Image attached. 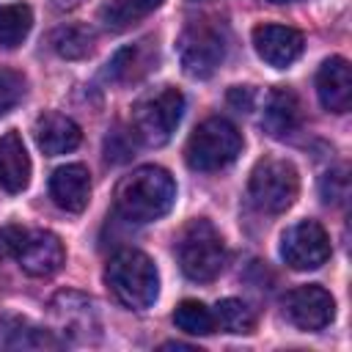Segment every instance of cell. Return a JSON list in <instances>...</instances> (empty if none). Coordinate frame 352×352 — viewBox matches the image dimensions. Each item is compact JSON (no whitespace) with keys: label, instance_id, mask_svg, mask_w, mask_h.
Wrapping results in <instances>:
<instances>
[{"label":"cell","instance_id":"2","mask_svg":"<svg viewBox=\"0 0 352 352\" xmlns=\"http://www.w3.org/2000/svg\"><path fill=\"white\" fill-rule=\"evenodd\" d=\"M104 283L110 286L113 297L132 311L148 308L160 294V272L154 261L135 248H124L107 261Z\"/></svg>","mask_w":352,"mask_h":352},{"label":"cell","instance_id":"10","mask_svg":"<svg viewBox=\"0 0 352 352\" xmlns=\"http://www.w3.org/2000/svg\"><path fill=\"white\" fill-rule=\"evenodd\" d=\"M253 47L264 63H270L275 69H286L302 55L305 38L292 25L264 22V25L253 28Z\"/></svg>","mask_w":352,"mask_h":352},{"label":"cell","instance_id":"16","mask_svg":"<svg viewBox=\"0 0 352 352\" xmlns=\"http://www.w3.org/2000/svg\"><path fill=\"white\" fill-rule=\"evenodd\" d=\"M300 118H302V107L297 94L292 88H275L264 104V118H261L264 129L272 138H283L300 126Z\"/></svg>","mask_w":352,"mask_h":352},{"label":"cell","instance_id":"28","mask_svg":"<svg viewBox=\"0 0 352 352\" xmlns=\"http://www.w3.org/2000/svg\"><path fill=\"white\" fill-rule=\"evenodd\" d=\"M25 236H28V228L22 226H3L0 228V256L3 258H16L19 248L25 245Z\"/></svg>","mask_w":352,"mask_h":352},{"label":"cell","instance_id":"7","mask_svg":"<svg viewBox=\"0 0 352 352\" xmlns=\"http://www.w3.org/2000/svg\"><path fill=\"white\" fill-rule=\"evenodd\" d=\"M297 190H300V176L289 160L267 157L250 170L248 195H250L253 206L267 214L286 212L294 204Z\"/></svg>","mask_w":352,"mask_h":352},{"label":"cell","instance_id":"19","mask_svg":"<svg viewBox=\"0 0 352 352\" xmlns=\"http://www.w3.org/2000/svg\"><path fill=\"white\" fill-rule=\"evenodd\" d=\"M33 25V14L25 3H6L0 6V47H19Z\"/></svg>","mask_w":352,"mask_h":352},{"label":"cell","instance_id":"21","mask_svg":"<svg viewBox=\"0 0 352 352\" xmlns=\"http://www.w3.org/2000/svg\"><path fill=\"white\" fill-rule=\"evenodd\" d=\"M52 316L69 333H88V330H94V324H91L94 305L85 297H80V305H72V294H58L52 300Z\"/></svg>","mask_w":352,"mask_h":352},{"label":"cell","instance_id":"24","mask_svg":"<svg viewBox=\"0 0 352 352\" xmlns=\"http://www.w3.org/2000/svg\"><path fill=\"white\" fill-rule=\"evenodd\" d=\"M135 146H138V138L132 129H113L107 138H104V157L110 162H126L129 157H135Z\"/></svg>","mask_w":352,"mask_h":352},{"label":"cell","instance_id":"12","mask_svg":"<svg viewBox=\"0 0 352 352\" xmlns=\"http://www.w3.org/2000/svg\"><path fill=\"white\" fill-rule=\"evenodd\" d=\"M316 94L324 110L346 113L352 104V72L346 58H327L316 72Z\"/></svg>","mask_w":352,"mask_h":352},{"label":"cell","instance_id":"1","mask_svg":"<svg viewBox=\"0 0 352 352\" xmlns=\"http://www.w3.org/2000/svg\"><path fill=\"white\" fill-rule=\"evenodd\" d=\"M176 201V182L160 165H143L124 176L116 187V209L124 220L151 223L170 212Z\"/></svg>","mask_w":352,"mask_h":352},{"label":"cell","instance_id":"27","mask_svg":"<svg viewBox=\"0 0 352 352\" xmlns=\"http://www.w3.org/2000/svg\"><path fill=\"white\" fill-rule=\"evenodd\" d=\"M138 60H140V44H132V47L118 50L116 58L107 63V77L110 80H132Z\"/></svg>","mask_w":352,"mask_h":352},{"label":"cell","instance_id":"6","mask_svg":"<svg viewBox=\"0 0 352 352\" xmlns=\"http://www.w3.org/2000/svg\"><path fill=\"white\" fill-rule=\"evenodd\" d=\"M176 47L184 74L192 80H206L226 58V30L212 19H195L182 30Z\"/></svg>","mask_w":352,"mask_h":352},{"label":"cell","instance_id":"17","mask_svg":"<svg viewBox=\"0 0 352 352\" xmlns=\"http://www.w3.org/2000/svg\"><path fill=\"white\" fill-rule=\"evenodd\" d=\"M160 6H162V0H104V6L99 8V22L107 30L118 33V30L138 25L148 14H154Z\"/></svg>","mask_w":352,"mask_h":352},{"label":"cell","instance_id":"14","mask_svg":"<svg viewBox=\"0 0 352 352\" xmlns=\"http://www.w3.org/2000/svg\"><path fill=\"white\" fill-rule=\"evenodd\" d=\"M50 195L66 212H82L91 201V173L85 165H60L50 176Z\"/></svg>","mask_w":352,"mask_h":352},{"label":"cell","instance_id":"31","mask_svg":"<svg viewBox=\"0 0 352 352\" xmlns=\"http://www.w3.org/2000/svg\"><path fill=\"white\" fill-rule=\"evenodd\" d=\"M270 3H286V0H270Z\"/></svg>","mask_w":352,"mask_h":352},{"label":"cell","instance_id":"13","mask_svg":"<svg viewBox=\"0 0 352 352\" xmlns=\"http://www.w3.org/2000/svg\"><path fill=\"white\" fill-rule=\"evenodd\" d=\"M33 138H36V146L47 154V157H58V154H66V151H74L82 140V132L80 126L63 116V113H44L36 118L33 124Z\"/></svg>","mask_w":352,"mask_h":352},{"label":"cell","instance_id":"26","mask_svg":"<svg viewBox=\"0 0 352 352\" xmlns=\"http://www.w3.org/2000/svg\"><path fill=\"white\" fill-rule=\"evenodd\" d=\"M319 190H322L324 204L341 206V204L349 198V176H346V168L327 170V173L322 176V182H319Z\"/></svg>","mask_w":352,"mask_h":352},{"label":"cell","instance_id":"23","mask_svg":"<svg viewBox=\"0 0 352 352\" xmlns=\"http://www.w3.org/2000/svg\"><path fill=\"white\" fill-rule=\"evenodd\" d=\"M173 324H176L179 330L190 333V336H209V333L217 330L212 308H206V305L198 302V300H184V302H179L176 311H173Z\"/></svg>","mask_w":352,"mask_h":352},{"label":"cell","instance_id":"20","mask_svg":"<svg viewBox=\"0 0 352 352\" xmlns=\"http://www.w3.org/2000/svg\"><path fill=\"white\" fill-rule=\"evenodd\" d=\"M212 314H214V324L220 330H226V333H234V336H248L256 327L253 308L248 302H242V300H234V297L220 300Z\"/></svg>","mask_w":352,"mask_h":352},{"label":"cell","instance_id":"5","mask_svg":"<svg viewBox=\"0 0 352 352\" xmlns=\"http://www.w3.org/2000/svg\"><path fill=\"white\" fill-rule=\"evenodd\" d=\"M242 151V135L239 129L226 118H206L195 126L184 146V160L192 170L209 173L231 165Z\"/></svg>","mask_w":352,"mask_h":352},{"label":"cell","instance_id":"25","mask_svg":"<svg viewBox=\"0 0 352 352\" xmlns=\"http://www.w3.org/2000/svg\"><path fill=\"white\" fill-rule=\"evenodd\" d=\"M25 96V77L14 69H0V116L14 110Z\"/></svg>","mask_w":352,"mask_h":352},{"label":"cell","instance_id":"8","mask_svg":"<svg viewBox=\"0 0 352 352\" xmlns=\"http://www.w3.org/2000/svg\"><path fill=\"white\" fill-rule=\"evenodd\" d=\"M280 256L292 270H316L330 258V236L316 220H300L283 234Z\"/></svg>","mask_w":352,"mask_h":352},{"label":"cell","instance_id":"15","mask_svg":"<svg viewBox=\"0 0 352 352\" xmlns=\"http://www.w3.org/2000/svg\"><path fill=\"white\" fill-rule=\"evenodd\" d=\"M30 182V157L16 132L0 138V184L8 192H22Z\"/></svg>","mask_w":352,"mask_h":352},{"label":"cell","instance_id":"11","mask_svg":"<svg viewBox=\"0 0 352 352\" xmlns=\"http://www.w3.org/2000/svg\"><path fill=\"white\" fill-rule=\"evenodd\" d=\"M66 250L63 242L52 231H30L25 236V245L16 253V264L33 275V278H50L63 267Z\"/></svg>","mask_w":352,"mask_h":352},{"label":"cell","instance_id":"18","mask_svg":"<svg viewBox=\"0 0 352 352\" xmlns=\"http://www.w3.org/2000/svg\"><path fill=\"white\" fill-rule=\"evenodd\" d=\"M0 346L6 349H38V346H58V341L38 330V327H28L19 319H0Z\"/></svg>","mask_w":352,"mask_h":352},{"label":"cell","instance_id":"29","mask_svg":"<svg viewBox=\"0 0 352 352\" xmlns=\"http://www.w3.org/2000/svg\"><path fill=\"white\" fill-rule=\"evenodd\" d=\"M253 99H256V94L248 85H236V88L228 91V104H234L239 113H248L253 107Z\"/></svg>","mask_w":352,"mask_h":352},{"label":"cell","instance_id":"30","mask_svg":"<svg viewBox=\"0 0 352 352\" xmlns=\"http://www.w3.org/2000/svg\"><path fill=\"white\" fill-rule=\"evenodd\" d=\"M80 0H55V6H60V8H66V6H77Z\"/></svg>","mask_w":352,"mask_h":352},{"label":"cell","instance_id":"22","mask_svg":"<svg viewBox=\"0 0 352 352\" xmlns=\"http://www.w3.org/2000/svg\"><path fill=\"white\" fill-rule=\"evenodd\" d=\"M50 44L52 50L60 55V58H69V60H77V58H85L94 47V33L82 25H63L58 28L52 36H50Z\"/></svg>","mask_w":352,"mask_h":352},{"label":"cell","instance_id":"4","mask_svg":"<svg viewBox=\"0 0 352 352\" xmlns=\"http://www.w3.org/2000/svg\"><path fill=\"white\" fill-rule=\"evenodd\" d=\"M184 113V94L173 85H162L138 99L132 107V132L146 146H165L176 132Z\"/></svg>","mask_w":352,"mask_h":352},{"label":"cell","instance_id":"3","mask_svg":"<svg viewBox=\"0 0 352 352\" xmlns=\"http://www.w3.org/2000/svg\"><path fill=\"white\" fill-rule=\"evenodd\" d=\"M176 256H179V267L182 272L190 278V280H198V283H209L214 280L223 267H226V242L220 236V231L198 217L192 220L182 236H179V245H176Z\"/></svg>","mask_w":352,"mask_h":352},{"label":"cell","instance_id":"9","mask_svg":"<svg viewBox=\"0 0 352 352\" xmlns=\"http://www.w3.org/2000/svg\"><path fill=\"white\" fill-rule=\"evenodd\" d=\"M283 311L289 316V322L305 333H316L324 330L333 316H336V300L327 289L308 283V286H297L286 294L283 300Z\"/></svg>","mask_w":352,"mask_h":352}]
</instances>
